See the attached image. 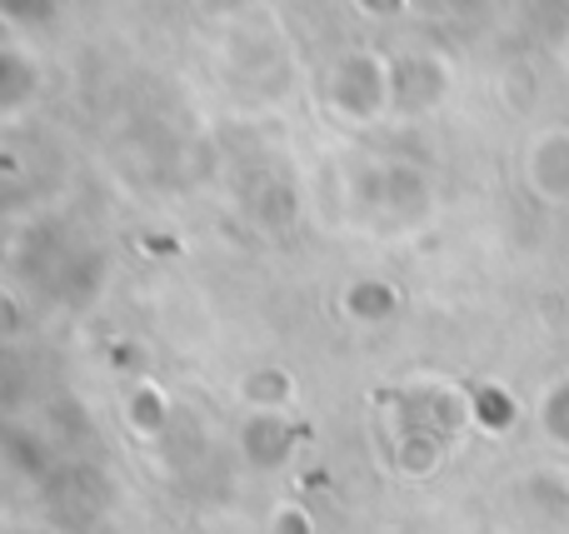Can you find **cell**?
I'll return each instance as SVG.
<instances>
[{
    "label": "cell",
    "instance_id": "6da1fadb",
    "mask_svg": "<svg viewBox=\"0 0 569 534\" xmlns=\"http://www.w3.org/2000/svg\"><path fill=\"white\" fill-rule=\"evenodd\" d=\"M525 180L535 195H545L550 205L569 200V130H545L535 135L530 155H525Z\"/></svg>",
    "mask_w": 569,
    "mask_h": 534
}]
</instances>
